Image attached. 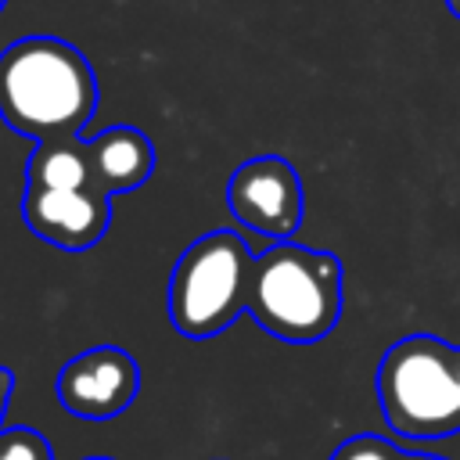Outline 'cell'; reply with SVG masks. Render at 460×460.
<instances>
[{"instance_id":"1","label":"cell","mask_w":460,"mask_h":460,"mask_svg":"<svg viewBox=\"0 0 460 460\" xmlns=\"http://www.w3.org/2000/svg\"><path fill=\"white\" fill-rule=\"evenodd\" d=\"M97 111L93 65L58 36H22L0 54V119L36 144L79 137Z\"/></svg>"},{"instance_id":"2","label":"cell","mask_w":460,"mask_h":460,"mask_svg":"<svg viewBox=\"0 0 460 460\" xmlns=\"http://www.w3.org/2000/svg\"><path fill=\"white\" fill-rule=\"evenodd\" d=\"M248 316L273 338L309 345L341 316V262L334 252L277 241L252 266Z\"/></svg>"},{"instance_id":"3","label":"cell","mask_w":460,"mask_h":460,"mask_svg":"<svg viewBox=\"0 0 460 460\" xmlns=\"http://www.w3.org/2000/svg\"><path fill=\"white\" fill-rule=\"evenodd\" d=\"M377 402L399 438L460 431V349L435 334L399 338L377 363Z\"/></svg>"},{"instance_id":"4","label":"cell","mask_w":460,"mask_h":460,"mask_svg":"<svg viewBox=\"0 0 460 460\" xmlns=\"http://www.w3.org/2000/svg\"><path fill=\"white\" fill-rule=\"evenodd\" d=\"M252 266L255 255L234 230H208L190 241L169 273V323L190 341L223 334L241 313H248Z\"/></svg>"},{"instance_id":"5","label":"cell","mask_w":460,"mask_h":460,"mask_svg":"<svg viewBox=\"0 0 460 460\" xmlns=\"http://www.w3.org/2000/svg\"><path fill=\"white\" fill-rule=\"evenodd\" d=\"M226 208L230 216L266 237V241H291L302 226L305 194L295 165L280 155H259L241 162L226 180Z\"/></svg>"},{"instance_id":"6","label":"cell","mask_w":460,"mask_h":460,"mask_svg":"<svg viewBox=\"0 0 460 460\" xmlns=\"http://www.w3.org/2000/svg\"><path fill=\"white\" fill-rule=\"evenodd\" d=\"M58 402L79 420H111L126 413L140 392V367L119 345H90L54 377Z\"/></svg>"},{"instance_id":"7","label":"cell","mask_w":460,"mask_h":460,"mask_svg":"<svg viewBox=\"0 0 460 460\" xmlns=\"http://www.w3.org/2000/svg\"><path fill=\"white\" fill-rule=\"evenodd\" d=\"M22 219L40 241L65 252H86L108 234L111 201L97 187H83V190L25 187Z\"/></svg>"},{"instance_id":"8","label":"cell","mask_w":460,"mask_h":460,"mask_svg":"<svg viewBox=\"0 0 460 460\" xmlns=\"http://www.w3.org/2000/svg\"><path fill=\"white\" fill-rule=\"evenodd\" d=\"M90 155V187L101 194H126L151 180L155 172V144L137 126H111L86 140Z\"/></svg>"},{"instance_id":"9","label":"cell","mask_w":460,"mask_h":460,"mask_svg":"<svg viewBox=\"0 0 460 460\" xmlns=\"http://www.w3.org/2000/svg\"><path fill=\"white\" fill-rule=\"evenodd\" d=\"M25 187H50V190H83L90 187V155L86 140H43L32 147L25 162Z\"/></svg>"},{"instance_id":"10","label":"cell","mask_w":460,"mask_h":460,"mask_svg":"<svg viewBox=\"0 0 460 460\" xmlns=\"http://www.w3.org/2000/svg\"><path fill=\"white\" fill-rule=\"evenodd\" d=\"M0 460H54V449L36 428H0Z\"/></svg>"},{"instance_id":"11","label":"cell","mask_w":460,"mask_h":460,"mask_svg":"<svg viewBox=\"0 0 460 460\" xmlns=\"http://www.w3.org/2000/svg\"><path fill=\"white\" fill-rule=\"evenodd\" d=\"M331 460H402V453L381 435H356V438H345L331 453Z\"/></svg>"},{"instance_id":"12","label":"cell","mask_w":460,"mask_h":460,"mask_svg":"<svg viewBox=\"0 0 460 460\" xmlns=\"http://www.w3.org/2000/svg\"><path fill=\"white\" fill-rule=\"evenodd\" d=\"M11 392H14V374H11V367L0 363V424H4V413L11 402Z\"/></svg>"},{"instance_id":"13","label":"cell","mask_w":460,"mask_h":460,"mask_svg":"<svg viewBox=\"0 0 460 460\" xmlns=\"http://www.w3.org/2000/svg\"><path fill=\"white\" fill-rule=\"evenodd\" d=\"M446 7H449L453 18H460V0H446Z\"/></svg>"},{"instance_id":"14","label":"cell","mask_w":460,"mask_h":460,"mask_svg":"<svg viewBox=\"0 0 460 460\" xmlns=\"http://www.w3.org/2000/svg\"><path fill=\"white\" fill-rule=\"evenodd\" d=\"M402 460H438V456H424V453H402Z\"/></svg>"},{"instance_id":"15","label":"cell","mask_w":460,"mask_h":460,"mask_svg":"<svg viewBox=\"0 0 460 460\" xmlns=\"http://www.w3.org/2000/svg\"><path fill=\"white\" fill-rule=\"evenodd\" d=\"M86 460H115V456H86Z\"/></svg>"},{"instance_id":"16","label":"cell","mask_w":460,"mask_h":460,"mask_svg":"<svg viewBox=\"0 0 460 460\" xmlns=\"http://www.w3.org/2000/svg\"><path fill=\"white\" fill-rule=\"evenodd\" d=\"M4 4H7V0H0V7H4Z\"/></svg>"}]
</instances>
